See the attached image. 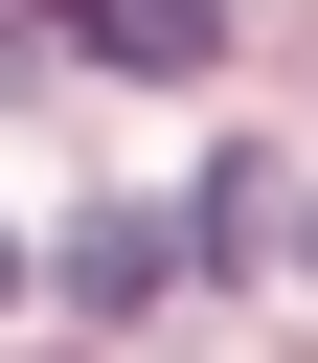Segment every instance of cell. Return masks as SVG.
<instances>
[{"instance_id": "cell-1", "label": "cell", "mask_w": 318, "mask_h": 363, "mask_svg": "<svg viewBox=\"0 0 318 363\" xmlns=\"http://www.w3.org/2000/svg\"><path fill=\"white\" fill-rule=\"evenodd\" d=\"M45 45H114V68H204L227 0H45Z\"/></svg>"}, {"instance_id": "cell-2", "label": "cell", "mask_w": 318, "mask_h": 363, "mask_svg": "<svg viewBox=\"0 0 318 363\" xmlns=\"http://www.w3.org/2000/svg\"><path fill=\"white\" fill-rule=\"evenodd\" d=\"M0 272H23V250H0Z\"/></svg>"}, {"instance_id": "cell-3", "label": "cell", "mask_w": 318, "mask_h": 363, "mask_svg": "<svg viewBox=\"0 0 318 363\" xmlns=\"http://www.w3.org/2000/svg\"><path fill=\"white\" fill-rule=\"evenodd\" d=\"M295 250H318V227H295Z\"/></svg>"}]
</instances>
